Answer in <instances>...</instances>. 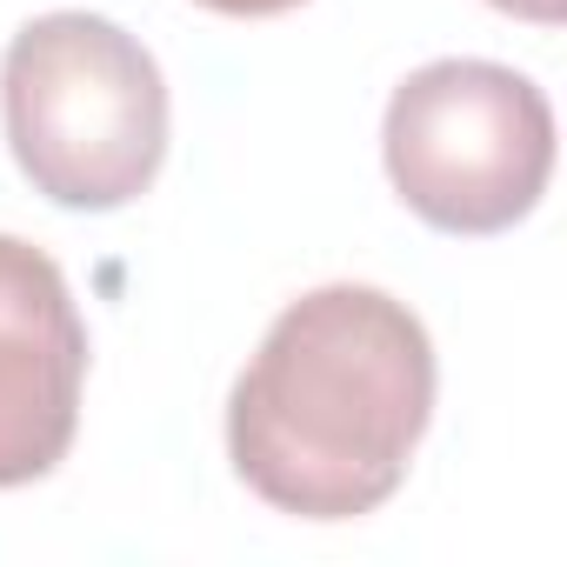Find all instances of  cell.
I'll return each instance as SVG.
<instances>
[{
  "instance_id": "6da1fadb",
  "label": "cell",
  "mask_w": 567,
  "mask_h": 567,
  "mask_svg": "<svg viewBox=\"0 0 567 567\" xmlns=\"http://www.w3.org/2000/svg\"><path fill=\"white\" fill-rule=\"evenodd\" d=\"M434 421V341L381 288L334 280L274 315L227 394L234 474L295 520H361Z\"/></svg>"
},
{
  "instance_id": "7a4b0ae2",
  "label": "cell",
  "mask_w": 567,
  "mask_h": 567,
  "mask_svg": "<svg viewBox=\"0 0 567 567\" xmlns=\"http://www.w3.org/2000/svg\"><path fill=\"white\" fill-rule=\"evenodd\" d=\"M8 147L34 194L74 214L141 200L167 161V81L154 54L101 14H41L0 61Z\"/></svg>"
},
{
  "instance_id": "3957f363",
  "label": "cell",
  "mask_w": 567,
  "mask_h": 567,
  "mask_svg": "<svg viewBox=\"0 0 567 567\" xmlns=\"http://www.w3.org/2000/svg\"><path fill=\"white\" fill-rule=\"evenodd\" d=\"M394 194L441 234H507L554 174V107L501 61L414 68L381 121Z\"/></svg>"
},
{
  "instance_id": "277c9868",
  "label": "cell",
  "mask_w": 567,
  "mask_h": 567,
  "mask_svg": "<svg viewBox=\"0 0 567 567\" xmlns=\"http://www.w3.org/2000/svg\"><path fill=\"white\" fill-rule=\"evenodd\" d=\"M87 328L68 274L21 234H0V487L54 474L81 427Z\"/></svg>"
},
{
  "instance_id": "5b68a950",
  "label": "cell",
  "mask_w": 567,
  "mask_h": 567,
  "mask_svg": "<svg viewBox=\"0 0 567 567\" xmlns=\"http://www.w3.org/2000/svg\"><path fill=\"white\" fill-rule=\"evenodd\" d=\"M200 8H214V14H234V21H267V14H288V8H301V0H200Z\"/></svg>"
},
{
  "instance_id": "8992f818",
  "label": "cell",
  "mask_w": 567,
  "mask_h": 567,
  "mask_svg": "<svg viewBox=\"0 0 567 567\" xmlns=\"http://www.w3.org/2000/svg\"><path fill=\"white\" fill-rule=\"evenodd\" d=\"M494 8H507L520 21H560V0H494Z\"/></svg>"
}]
</instances>
